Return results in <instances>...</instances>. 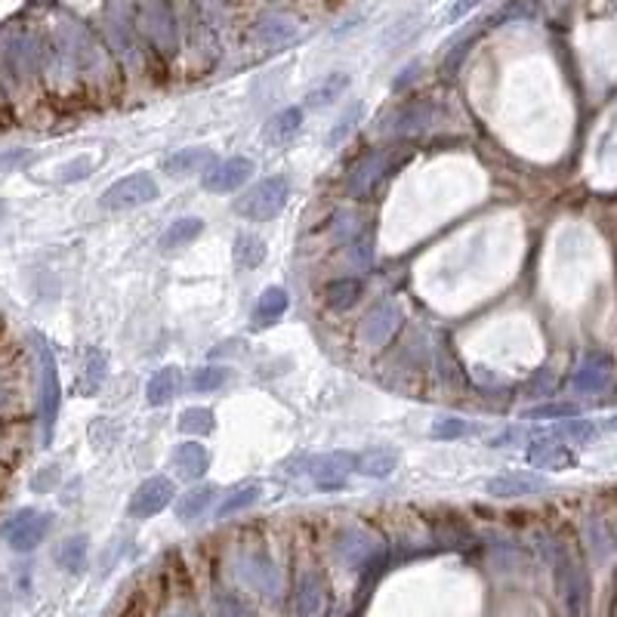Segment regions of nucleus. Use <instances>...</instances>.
<instances>
[{
    "instance_id": "f257e3e1",
    "label": "nucleus",
    "mask_w": 617,
    "mask_h": 617,
    "mask_svg": "<svg viewBox=\"0 0 617 617\" xmlns=\"http://www.w3.org/2000/svg\"><path fill=\"white\" fill-rule=\"evenodd\" d=\"M411 158V148L401 146H383V148H370L368 154H361L359 164L352 167L346 179V194L355 201H368L376 194V188L389 179V173L399 170L401 161Z\"/></svg>"
},
{
    "instance_id": "f03ea898",
    "label": "nucleus",
    "mask_w": 617,
    "mask_h": 617,
    "mask_svg": "<svg viewBox=\"0 0 617 617\" xmlns=\"http://www.w3.org/2000/svg\"><path fill=\"white\" fill-rule=\"evenodd\" d=\"M553 581H556V596L562 602L568 617H583L589 605V581L583 565L577 562V556L571 553L565 543H553Z\"/></svg>"
},
{
    "instance_id": "7ed1b4c3",
    "label": "nucleus",
    "mask_w": 617,
    "mask_h": 617,
    "mask_svg": "<svg viewBox=\"0 0 617 617\" xmlns=\"http://www.w3.org/2000/svg\"><path fill=\"white\" fill-rule=\"evenodd\" d=\"M290 201V179L275 173V177H265L259 183H253L241 198L235 201V213L253 223H269L278 213L288 207Z\"/></svg>"
},
{
    "instance_id": "20e7f679",
    "label": "nucleus",
    "mask_w": 617,
    "mask_h": 617,
    "mask_svg": "<svg viewBox=\"0 0 617 617\" xmlns=\"http://www.w3.org/2000/svg\"><path fill=\"white\" fill-rule=\"evenodd\" d=\"M161 194L158 183H154L152 173H130V177L115 179L112 186L102 192L99 207L108 213H123V210H136L142 204H152Z\"/></svg>"
},
{
    "instance_id": "39448f33",
    "label": "nucleus",
    "mask_w": 617,
    "mask_h": 617,
    "mask_svg": "<svg viewBox=\"0 0 617 617\" xmlns=\"http://www.w3.org/2000/svg\"><path fill=\"white\" fill-rule=\"evenodd\" d=\"M50 525H53V516L50 512H37V510H19L12 518H6L0 534L6 537L16 553H31L44 543Z\"/></svg>"
},
{
    "instance_id": "423d86ee",
    "label": "nucleus",
    "mask_w": 617,
    "mask_h": 617,
    "mask_svg": "<svg viewBox=\"0 0 617 617\" xmlns=\"http://www.w3.org/2000/svg\"><path fill=\"white\" fill-rule=\"evenodd\" d=\"M334 553L346 568L365 571V568H374L376 558H383V547L374 534H368V531L346 528V531H340V537H336Z\"/></svg>"
},
{
    "instance_id": "0eeeda50",
    "label": "nucleus",
    "mask_w": 617,
    "mask_h": 617,
    "mask_svg": "<svg viewBox=\"0 0 617 617\" xmlns=\"http://www.w3.org/2000/svg\"><path fill=\"white\" fill-rule=\"evenodd\" d=\"M401 321H405V309H401L399 300L380 303V306L370 309L365 315V321L359 324V340L370 349L386 346L395 336V330L401 328Z\"/></svg>"
},
{
    "instance_id": "6e6552de",
    "label": "nucleus",
    "mask_w": 617,
    "mask_h": 617,
    "mask_svg": "<svg viewBox=\"0 0 617 617\" xmlns=\"http://www.w3.org/2000/svg\"><path fill=\"white\" fill-rule=\"evenodd\" d=\"M432 121H435V102L414 99L405 102L395 115H389V121L383 123V133L392 136V139H407V136H417L423 130H430Z\"/></svg>"
},
{
    "instance_id": "1a4fd4ad",
    "label": "nucleus",
    "mask_w": 617,
    "mask_h": 617,
    "mask_svg": "<svg viewBox=\"0 0 617 617\" xmlns=\"http://www.w3.org/2000/svg\"><path fill=\"white\" fill-rule=\"evenodd\" d=\"M142 28H146L148 41L161 50V53H173L179 44L177 35V16H173L167 0H148L146 12H142Z\"/></svg>"
},
{
    "instance_id": "9d476101",
    "label": "nucleus",
    "mask_w": 617,
    "mask_h": 617,
    "mask_svg": "<svg viewBox=\"0 0 617 617\" xmlns=\"http://www.w3.org/2000/svg\"><path fill=\"white\" fill-rule=\"evenodd\" d=\"M250 177H253V161L244 158V154H232L225 161H217L204 173V188L210 194H229L250 183Z\"/></svg>"
},
{
    "instance_id": "9b49d317",
    "label": "nucleus",
    "mask_w": 617,
    "mask_h": 617,
    "mask_svg": "<svg viewBox=\"0 0 617 617\" xmlns=\"http://www.w3.org/2000/svg\"><path fill=\"white\" fill-rule=\"evenodd\" d=\"M173 491H177V488H173V482L167 476L146 479V482L136 488L133 497H130L127 512L133 518H152V516H158L161 510H167V506H170Z\"/></svg>"
},
{
    "instance_id": "f8f14e48",
    "label": "nucleus",
    "mask_w": 617,
    "mask_h": 617,
    "mask_svg": "<svg viewBox=\"0 0 617 617\" xmlns=\"http://www.w3.org/2000/svg\"><path fill=\"white\" fill-rule=\"evenodd\" d=\"M614 383V365L608 355H587L571 374V389L577 395H602Z\"/></svg>"
},
{
    "instance_id": "ddd939ff",
    "label": "nucleus",
    "mask_w": 617,
    "mask_h": 617,
    "mask_svg": "<svg viewBox=\"0 0 617 617\" xmlns=\"http://www.w3.org/2000/svg\"><path fill=\"white\" fill-rule=\"evenodd\" d=\"M41 361H44V441H53V426L56 417H59V405H62V386H59V370H56V359L47 346H41Z\"/></svg>"
},
{
    "instance_id": "4468645a",
    "label": "nucleus",
    "mask_w": 617,
    "mask_h": 617,
    "mask_svg": "<svg viewBox=\"0 0 617 617\" xmlns=\"http://www.w3.org/2000/svg\"><path fill=\"white\" fill-rule=\"evenodd\" d=\"M550 488V482L537 472H500L485 482V491L491 497H531V494H543Z\"/></svg>"
},
{
    "instance_id": "2eb2a0df",
    "label": "nucleus",
    "mask_w": 617,
    "mask_h": 617,
    "mask_svg": "<svg viewBox=\"0 0 617 617\" xmlns=\"http://www.w3.org/2000/svg\"><path fill=\"white\" fill-rule=\"evenodd\" d=\"M253 41H257L259 47L284 50V47H290V44L300 41V25H297L290 16L269 12V16H263L257 25H253Z\"/></svg>"
},
{
    "instance_id": "dca6fc26",
    "label": "nucleus",
    "mask_w": 617,
    "mask_h": 617,
    "mask_svg": "<svg viewBox=\"0 0 617 617\" xmlns=\"http://www.w3.org/2000/svg\"><path fill=\"white\" fill-rule=\"evenodd\" d=\"M525 460H528L534 470H547V472H558V470H571V466H577V454L571 451L568 445H562L558 439L531 441L528 451H525Z\"/></svg>"
},
{
    "instance_id": "f3484780",
    "label": "nucleus",
    "mask_w": 617,
    "mask_h": 617,
    "mask_svg": "<svg viewBox=\"0 0 617 617\" xmlns=\"http://www.w3.org/2000/svg\"><path fill=\"white\" fill-rule=\"evenodd\" d=\"M238 574H241V581L247 587L259 589V593H265V596H275L278 587H281V574H278L275 562H272L269 556H259V553L244 556L241 562H238Z\"/></svg>"
},
{
    "instance_id": "a211bd4d",
    "label": "nucleus",
    "mask_w": 617,
    "mask_h": 617,
    "mask_svg": "<svg viewBox=\"0 0 617 617\" xmlns=\"http://www.w3.org/2000/svg\"><path fill=\"white\" fill-rule=\"evenodd\" d=\"M217 164V152L207 146H192V148H183V152L170 154L164 161V173L173 179H186V177H194V173H207L210 167Z\"/></svg>"
},
{
    "instance_id": "6ab92c4d",
    "label": "nucleus",
    "mask_w": 617,
    "mask_h": 617,
    "mask_svg": "<svg viewBox=\"0 0 617 617\" xmlns=\"http://www.w3.org/2000/svg\"><path fill=\"white\" fill-rule=\"evenodd\" d=\"M170 463L179 472V479H204V472L210 470V451L201 441H183L173 447Z\"/></svg>"
},
{
    "instance_id": "aec40b11",
    "label": "nucleus",
    "mask_w": 617,
    "mask_h": 617,
    "mask_svg": "<svg viewBox=\"0 0 617 617\" xmlns=\"http://www.w3.org/2000/svg\"><path fill=\"white\" fill-rule=\"evenodd\" d=\"M349 83H352V77L346 75V71H334V75L321 77V81L315 83V87L306 93V99H303V108H309V112H324L328 106H334L336 99H340L343 93L349 90Z\"/></svg>"
},
{
    "instance_id": "412c9836",
    "label": "nucleus",
    "mask_w": 617,
    "mask_h": 617,
    "mask_svg": "<svg viewBox=\"0 0 617 617\" xmlns=\"http://www.w3.org/2000/svg\"><path fill=\"white\" fill-rule=\"evenodd\" d=\"M303 127V106H290L275 112L263 127V142L265 146H281V142L294 139L297 130Z\"/></svg>"
},
{
    "instance_id": "4be33fe9",
    "label": "nucleus",
    "mask_w": 617,
    "mask_h": 617,
    "mask_svg": "<svg viewBox=\"0 0 617 617\" xmlns=\"http://www.w3.org/2000/svg\"><path fill=\"white\" fill-rule=\"evenodd\" d=\"M361 294H365V284H361L359 275L334 278V281H328V288H324V306L330 312H346L361 300Z\"/></svg>"
},
{
    "instance_id": "5701e85b",
    "label": "nucleus",
    "mask_w": 617,
    "mask_h": 617,
    "mask_svg": "<svg viewBox=\"0 0 617 617\" xmlns=\"http://www.w3.org/2000/svg\"><path fill=\"white\" fill-rule=\"evenodd\" d=\"M288 306H290L288 290L272 284V288H265L263 294H259V300L253 303V324H257V328H269V324H275L278 318L288 312Z\"/></svg>"
},
{
    "instance_id": "b1692460",
    "label": "nucleus",
    "mask_w": 617,
    "mask_h": 617,
    "mask_svg": "<svg viewBox=\"0 0 617 617\" xmlns=\"http://www.w3.org/2000/svg\"><path fill=\"white\" fill-rule=\"evenodd\" d=\"M179 386H183V374H179V368H161L158 374H152V380H148V386H146L148 405L152 407L170 405V401L177 399Z\"/></svg>"
},
{
    "instance_id": "393cba45",
    "label": "nucleus",
    "mask_w": 617,
    "mask_h": 617,
    "mask_svg": "<svg viewBox=\"0 0 617 617\" xmlns=\"http://www.w3.org/2000/svg\"><path fill=\"white\" fill-rule=\"evenodd\" d=\"M324 605V577L321 571H306L297 587V612L300 617H315Z\"/></svg>"
},
{
    "instance_id": "a878e982",
    "label": "nucleus",
    "mask_w": 617,
    "mask_h": 617,
    "mask_svg": "<svg viewBox=\"0 0 617 617\" xmlns=\"http://www.w3.org/2000/svg\"><path fill=\"white\" fill-rule=\"evenodd\" d=\"M265 253H269L265 241L259 235H250V232H241L235 238V247H232V259H235V265L241 272L259 269L265 263Z\"/></svg>"
},
{
    "instance_id": "bb28decb",
    "label": "nucleus",
    "mask_w": 617,
    "mask_h": 617,
    "mask_svg": "<svg viewBox=\"0 0 617 617\" xmlns=\"http://www.w3.org/2000/svg\"><path fill=\"white\" fill-rule=\"evenodd\" d=\"M201 232H204V219L179 217L177 223L167 225V232L161 235V250H179V247H188L194 238H201Z\"/></svg>"
},
{
    "instance_id": "cd10ccee",
    "label": "nucleus",
    "mask_w": 617,
    "mask_h": 617,
    "mask_svg": "<svg viewBox=\"0 0 617 617\" xmlns=\"http://www.w3.org/2000/svg\"><path fill=\"white\" fill-rule=\"evenodd\" d=\"M213 500H217V488L213 485H201V488L183 494L177 503V518L179 522H194V518H201L210 510Z\"/></svg>"
},
{
    "instance_id": "c85d7f7f",
    "label": "nucleus",
    "mask_w": 617,
    "mask_h": 617,
    "mask_svg": "<svg viewBox=\"0 0 617 617\" xmlns=\"http://www.w3.org/2000/svg\"><path fill=\"white\" fill-rule=\"evenodd\" d=\"M106 374H108V359L102 349L90 346L87 355H83V370H81V392L83 395H96L99 386L106 383Z\"/></svg>"
},
{
    "instance_id": "c756f323",
    "label": "nucleus",
    "mask_w": 617,
    "mask_h": 617,
    "mask_svg": "<svg viewBox=\"0 0 617 617\" xmlns=\"http://www.w3.org/2000/svg\"><path fill=\"white\" fill-rule=\"evenodd\" d=\"M399 466L392 451H365V454H355V472L368 479H389Z\"/></svg>"
},
{
    "instance_id": "7c9ffc66",
    "label": "nucleus",
    "mask_w": 617,
    "mask_h": 617,
    "mask_svg": "<svg viewBox=\"0 0 617 617\" xmlns=\"http://www.w3.org/2000/svg\"><path fill=\"white\" fill-rule=\"evenodd\" d=\"M87 550H90L87 534H75L59 547L56 562H59V568H65L68 574H81V571L87 568Z\"/></svg>"
},
{
    "instance_id": "2f4dec72",
    "label": "nucleus",
    "mask_w": 617,
    "mask_h": 617,
    "mask_svg": "<svg viewBox=\"0 0 617 617\" xmlns=\"http://www.w3.org/2000/svg\"><path fill=\"white\" fill-rule=\"evenodd\" d=\"M177 430L183 435H210L217 430V417L210 407H186L177 417Z\"/></svg>"
},
{
    "instance_id": "473e14b6",
    "label": "nucleus",
    "mask_w": 617,
    "mask_h": 617,
    "mask_svg": "<svg viewBox=\"0 0 617 617\" xmlns=\"http://www.w3.org/2000/svg\"><path fill=\"white\" fill-rule=\"evenodd\" d=\"M361 118H365V102H352V106H349L346 112L340 115V121L330 127V133H328V139H324V146H328V148L343 146V142L352 136V130L361 123Z\"/></svg>"
},
{
    "instance_id": "72a5a7b5",
    "label": "nucleus",
    "mask_w": 617,
    "mask_h": 617,
    "mask_svg": "<svg viewBox=\"0 0 617 617\" xmlns=\"http://www.w3.org/2000/svg\"><path fill=\"white\" fill-rule=\"evenodd\" d=\"M476 432H482V426L472 423V420H463V417H439L430 430L435 441H457V439H466V435H476Z\"/></svg>"
},
{
    "instance_id": "f704fd0d",
    "label": "nucleus",
    "mask_w": 617,
    "mask_h": 617,
    "mask_svg": "<svg viewBox=\"0 0 617 617\" xmlns=\"http://www.w3.org/2000/svg\"><path fill=\"white\" fill-rule=\"evenodd\" d=\"M476 28H470L466 35H460L457 41L451 44V50L445 53V62H441V75L445 77H457L460 68H463L466 56H470V50L476 47Z\"/></svg>"
},
{
    "instance_id": "c9c22d12",
    "label": "nucleus",
    "mask_w": 617,
    "mask_h": 617,
    "mask_svg": "<svg viewBox=\"0 0 617 617\" xmlns=\"http://www.w3.org/2000/svg\"><path fill=\"white\" fill-rule=\"evenodd\" d=\"M583 534H587L589 550H593V556L599 558V562H605V558L612 556L614 550H617V543H614L612 531H608V525L602 522V518H589L587 528H583Z\"/></svg>"
},
{
    "instance_id": "e433bc0d",
    "label": "nucleus",
    "mask_w": 617,
    "mask_h": 617,
    "mask_svg": "<svg viewBox=\"0 0 617 617\" xmlns=\"http://www.w3.org/2000/svg\"><path fill=\"white\" fill-rule=\"evenodd\" d=\"M232 380V374L219 365H204L198 370H192V392H217L225 383Z\"/></svg>"
},
{
    "instance_id": "4c0bfd02",
    "label": "nucleus",
    "mask_w": 617,
    "mask_h": 617,
    "mask_svg": "<svg viewBox=\"0 0 617 617\" xmlns=\"http://www.w3.org/2000/svg\"><path fill=\"white\" fill-rule=\"evenodd\" d=\"M330 235H334L336 244H352L355 238L365 235V223H361L355 213L349 210H340L334 217V223H330Z\"/></svg>"
},
{
    "instance_id": "58836bf2",
    "label": "nucleus",
    "mask_w": 617,
    "mask_h": 617,
    "mask_svg": "<svg viewBox=\"0 0 617 617\" xmlns=\"http://www.w3.org/2000/svg\"><path fill=\"white\" fill-rule=\"evenodd\" d=\"M259 494H263V488H259L257 482L253 485H244V488H238V491H232L229 497L219 503V510H217V516L219 518H229V516H235V512H241L247 510V506H253L259 500Z\"/></svg>"
},
{
    "instance_id": "ea45409f",
    "label": "nucleus",
    "mask_w": 617,
    "mask_h": 617,
    "mask_svg": "<svg viewBox=\"0 0 617 617\" xmlns=\"http://www.w3.org/2000/svg\"><path fill=\"white\" fill-rule=\"evenodd\" d=\"M370 263H374V238L365 232V235L355 238L352 244H346V265L355 275H361V272L370 269Z\"/></svg>"
},
{
    "instance_id": "a19ab883",
    "label": "nucleus",
    "mask_w": 617,
    "mask_h": 617,
    "mask_svg": "<svg viewBox=\"0 0 617 617\" xmlns=\"http://www.w3.org/2000/svg\"><path fill=\"white\" fill-rule=\"evenodd\" d=\"M581 407L571 405V401H550V405H537L522 411L525 420H565V417H577Z\"/></svg>"
},
{
    "instance_id": "79ce46f5",
    "label": "nucleus",
    "mask_w": 617,
    "mask_h": 617,
    "mask_svg": "<svg viewBox=\"0 0 617 617\" xmlns=\"http://www.w3.org/2000/svg\"><path fill=\"white\" fill-rule=\"evenodd\" d=\"M534 16H537V6L531 0H510V4L494 12L491 25H506V22H516V19H534Z\"/></svg>"
},
{
    "instance_id": "37998d69",
    "label": "nucleus",
    "mask_w": 617,
    "mask_h": 617,
    "mask_svg": "<svg viewBox=\"0 0 617 617\" xmlns=\"http://www.w3.org/2000/svg\"><path fill=\"white\" fill-rule=\"evenodd\" d=\"M213 617H253V612L238 599V596L217 593L213 596Z\"/></svg>"
},
{
    "instance_id": "c03bdc74",
    "label": "nucleus",
    "mask_w": 617,
    "mask_h": 617,
    "mask_svg": "<svg viewBox=\"0 0 617 617\" xmlns=\"http://www.w3.org/2000/svg\"><path fill=\"white\" fill-rule=\"evenodd\" d=\"M93 173V158L90 154H81V158L68 161V164L59 170V179L62 183H77V179H87Z\"/></svg>"
},
{
    "instance_id": "a18cd8bd",
    "label": "nucleus",
    "mask_w": 617,
    "mask_h": 617,
    "mask_svg": "<svg viewBox=\"0 0 617 617\" xmlns=\"http://www.w3.org/2000/svg\"><path fill=\"white\" fill-rule=\"evenodd\" d=\"M56 485H59V466H44V470H37L35 472V479H31V491H37V494H47V491H53Z\"/></svg>"
},
{
    "instance_id": "49530a36",
    "label": "nucleus",
    "mask_w": 617,
    "mask_h": 617,
    "mask_svg": "<svg viewBox=\"0 0 617 617\" xmlns=\"http://www.w3.org/2000/svg\"><path fill=\"white\" fill-rule=\"evenodd\" d=\"M439 365H441V374H445V380H451V374H454V383H463V370H460L457 359H454V352L447 346L439 349Z\"/></svg>"
},
{
    "instance_id": "de8ad7c7",
    "label": "nucleus",
    "mask_w": 617,
    "mask_h": 617,
    "mask_svg": "<svg viewBox=\"0 0 617 617\" xmlns=\"http://www.w3.org/2000/svg\"><path fill=\"white\" fill-rule=\"evenodd\" d=\"M562 432L571 435V439H577V441H589L596 435V423H589V420H571Z\"/></svg>"
},
{
    "instance_id": "09e8293b",
    "label": "nucleus",
    "mask_w": 617,
    "mask_h": 617,
    "mask_svg": "<svg viewBox=\"0 0 617 617\" xmlns=\"http://www.w3.org/2000/svg\"><path fill=\"white\" fill-rule=\"evenodd\" d=\"M31 158H35L31 152H25V148H16V152H4V154H0V167H4V170H12V167H22L19 161H31Z\"/></svg>"
},
{
    "instance_id": "8fccbe9b",
    "label": "nucleus",
    "mask_w": 617,
    "mask_h": 617,
    "mask_svg": "<svg viewBox=\"0 0 617 617\" xmlns=\"http://www.w3.org/2000/svg\"><path fill=\"white\" fill-rule=\"evenodd\" d=\"M479 4H482V0H457V4L447 10V22H457V19H463L466 12H472Z\"/></svg>"
},
{
    "instance_id": "3c124183",
    "label": "nucleus",
    "mask_w": 617,
    "mask_h": 617,
    "mask_svg": "<svg viewBox=\"0 0 617 617\" xmlns=\"http://www.w3.org/2000/svg\"><path fill=\"white\" fill-rule=\"evenodd\" d=\"M417 71H420V62H411V65H407V71H405V75H399V77H395V90L407 87V83H411V77L417 75Z\"/></svg>"
},
{
    "instance_id": "603ef678",
    "label": "nucleus",
    "mask_w": 617,
    "mask_h": 617,
    "mask_svg": "<svg viewBox=\"0 0 617 617\" xmlns=\"http://www.w3.org/2000/svg\"><path fill=\"white\" fill-rule=\"evenodd\" d=\"M173 617H198L192 612V608H177V612H173Z\"/></svg>"
},
{
    "instance_id": "864d4df0",
    "label": "nucleus",
    "mask_w": 617,
    "mask_h": 617,
    "mask_svg": "<svg viewBox=\"0 0 617 617\" xmlns=\"http://www.w3.org/2000/svg\"><path fill=\"white\" fill-rule=\"evenodd\" d=\"M605 430H608V432H617V417H612V420H608V423H605Z\"/></svg>"
},
{
    "instance_id": "5fc2aeb1",
    "label": "nucleus",
    "mask_w": 617,
    "mask_h": 617,
    "mask_svg": "<svg viewBox=\"0 0 617 617\" xmlns=\"http://www.w3.org/2000/svg\"><path fill=\"white\" fill-rule=\"evenodd\" d=\"M0 401H4V389H0Z\"/></svg>"
}]
</instances>
